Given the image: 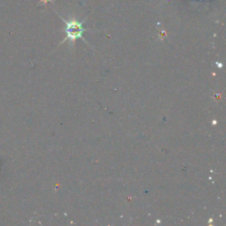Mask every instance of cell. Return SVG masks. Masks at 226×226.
<instances>
[{"label": "cell", "mask_w": 226, "mask_h": 226, "mask_svg": "<svg viewBox=\"0 0 226 226\" xmlns=\"http://www.w3.org/2000/svg\"><path fill=\"white\" fill-rule=\"evenodd\" d=\"M41 1L44 4H46V3H47V2H49V1H50V0H41Z\"/></svg>", "instance_id": "cell-2"}, {"label": "cell", "mask_w": 226, "mask_h": 226, "mask_svg": "<svg viewBox=\"0 0 226 226\" xmlns=\"http://www.w3.org/2000/svg\"><path fill=\"white\" fill-rule=\"evenodd\" d=\"M62 19L66 24V27H65L66 37H65V39H64L63 42L66 40H69L70 41L74 43L76 39L83 38L82 34L85 32V28L83 27L84 21H78L75 19H72L70 21H66L64 19Z\"/></svg>", "instance_id": "cell-1"}]
</instances>
